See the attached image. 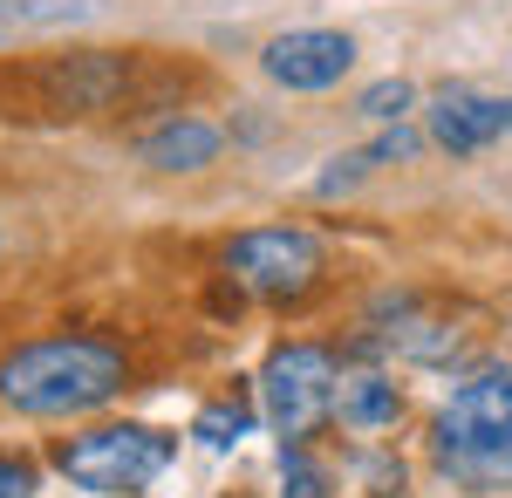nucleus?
I'll return each instance as SVG.
<instances>
[{
  "label": "nucleus",
  "mask_w": 512,
  "mask_h": 498,
  "mask_svg": "<svg viewBox=\"0 0 512 498\" xmlns=\"http://www.w3.org/2000/svg\"><path fill=\"white\" fill-rule=\"evenodd\" d=\"M123 355L96 335H55V342H28L21 355L0 362V396L21 417H82L96 403H110L123 389Z\"/></svg>",
  "instance_id": "nucleus-1"
},
{
  "label": "nucleus",
  "mask_w": 512,
  "mask_h": 498,
  "mask_svg": "<svg viewBox=\"0 0 512 498\" xmlns=\"http://www.w3.org/2000/svg\"><path fill=\"white\" fill-rule=\"evenodd\" d=\"M178 458V437H164L151 423H103V430H82L69 437L55 464L76 492H96V498H130L144 492L151 478H164V464Z\"/></svg>",
  "instance_id": "nucleus-2"
},
{
  "label": "nucleus",
  "mask_w": 512,
  "mask_h": 498,
  "mask_svg": "<svg viewBox=\"0 0 512 498\" xmlns=\"http://www.w3.org/2000/svg\"><path fill=\"white\" fill-rule=\"evenodd\" d=\"M437 451L451 464H499L512 451V369H478L437 410Z\"/></svg>",
  "instance_id": "nucleus-3"
},
{
  "label": "nucleus",
  "mask_w": 512,
  "mask_h": 498,
  "mask_svg": "<svg viewBox=\"0 0 512 498\" xmlns=\"http://www.w3.org/2000/svg\"><path fill=\"white\" fill-rule=\"evenodd\" d=\"M260 410L287 444H301L321 417H335V355L315 342H287L260 369Z\"/></svg>",
  "instance_id": "nucleus-4"
},
{
  "label": "nucleus",
  "mask_w": 512,
  "mask_h": 498,
  "mask_svg": "<svg viewBox=\"0 0 512 498\" xmlns=\"http://www.w3.org/2000/svg\"><path fill=\"white\" fill-rule=\"evenodd\" d=\"M226 273L253 301H301L321 280V246L301 226H253L226 246Z\"/></svg>",
  "instance_id": "nucleus-5"
},
{
  "label": "nucleus",
  "mask_w": 512,
  "mask_h": 498,
  "mask_svg": "<svg viewBox=\"0 0 512 498\" xmlns=\"http://www.w3.org/2000/svg\"><path fill=\"white\" fill-rule=\"evenodd\" d=\"M260 69L280 82V89H335V82L355 69V41L342 28H287V35L267 41Z\"/></svg>",
  "instance_id": "nucleus-6"
},
{
  "label": "nucleus",
  "mask_w": 512,
  "mask_h": 498,
  "mask_svg": "<svg viewBox=\"0 0 512 498\" xmlns=\"http://www.w3.org/2000/svg\"><path fill=\"white\" fill-rule=\"evenodd\" d=\"M431 137L444 144L451 157H478L485 144H499L512 137V96H492V89H437L431 110Z\"/></svg>",
  "instance_id": "nucleus-7"
},
{
  "label": "nucleus",
  "mask_w": 512,
  "mask_h": 498,
  "mask_svg": "<svg viewBox=\"0 0 512 498\" xmlns=\"http://www.w3.org/2000/svg\"><path fill=\"white\" fill-rule=\"evenodd\" d=\"M219 130L212 123H198V116H171L164 130H151L144 144H137V157L151 164V171H205L212 157H219Z\"/></svg>",
  "instance_id": "nucleus-8"
},
{
  "label": "nucleus",
  "mask_w": 512,
  "mask_h": 498,
  "mask_svg": "<svg viewBox=\"0 0 512 498\" xmlns=\"http://www.w3.org/2000/svg\"><path fill=\"white\" fill-rule=\"evenodd\" d=\"M396 410H403V396H396L390 376H376V369L335 376V417L349 423V430H390Z\"/></svg>",
  "instance_id": "nucleus-9"
},
{
  "label": "nucleus",
  "mask_w": 512,
  "mask_h": 498,
  "mask_svg": "<svg viewBox=\"0 0 512 498\" xmlns=\"http://www.w3.org/2000/svg\"><path fill=\"white\" fill-rule=\"evenodd\" d=\"M117 89H123V62H110V55H69L55 69V96L69 110H103Z\"/></svg>",
  "instance_id": "nucleus-10"
},
{
  "label": "nucleus",
  "mask_w": 512,
  "mask_h": 498,
  "mask_svg": "<svg viewBox=\"0 0 512 498\" xmlns=\"http://www.w3.org/2000/svg\"><path fill=\"white\" fill-rule=\"evenodd\" d=\"M383 342L396 355H410V362H451L458 328H444V321H396V328H383Z\"/></svg>",
  "instance_id": "nucleus-11"
},
{
  "label": "nucleus",
  "mask_w": 512,
  "mask_h": 498,
  "mask_svg": "<svg viewBox=\"0 0 512 498\" xmlns=\"http://www.w3.org/2000/svg\"><path fill=\"white\" fill-rule=\"evenodd\" d=\"M246 423H253L246 403H205V410L192 417V437L205 444V451H233L239 437H246Z\"/></svg>",
  "instance_id": "nucleus-12"
},
{
  "label": "nucleus",
  "mask_w": 512,
  "mask_h": 498,
  "mask_svg": "<svg viewBox=\"0 0 512 498\" xmlns=\"http://www.w3.org/2000/svg\"><path fill=\"white\" fill-rule=\"evenodd\" d=\"M280 498H328V471L301 444H280Z\"/></svg>",
  "instance_id": "nucleus-13"
},
{
  "label": "nucleus",
  "mask_w": 512,
  "mask_h": 498,
  "mask_svg": "<svg viewBox=\"0 0 512 498\" xmlns=\"http://www.w3.org/2000/svg\"><path fill=\"white\" fill-rule=\"evenodd\" d=\"M410 103H417V89H410L403 76H390V82H369L355 110L369 116V123H403V116H410Z\"/></svg>",
  "instance_id": "nucleus-14"
},
{
  "label": "nucleus",
  "mask_w": 512,
  "mask_h": 498,
  "mask_svg": "<svg viewBox=\"0 0 512 498\" xmlns=\"http://www.w3.org/2000/svg\"><path fill=\"white\" fill-rule=\"evenodd\" d=\"M0 498H35V464L0 458Z\"/></svg>",
  "instance_id": "nucleus-15"
}]
</instances>
